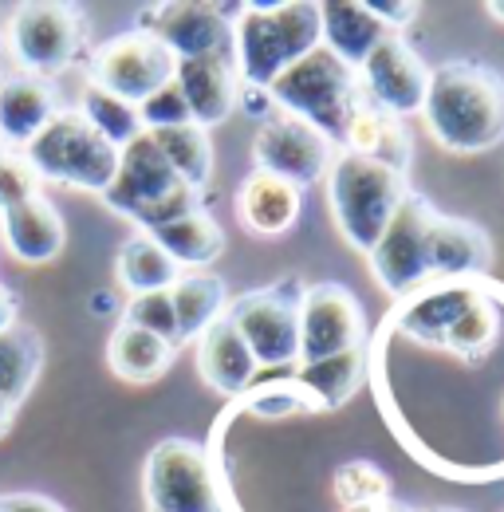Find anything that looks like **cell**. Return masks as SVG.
I'll use <instances>...</instances> for the list:
<instances>
[{
    "label": "cell",
    "instance_id": "cell-1",
    "mask_svg": "<svg viewBox=\"0 0 504 512\" xmlns=\"http://www.w3.org/2000/svg\"><path fill=\"white\" fill-rule=\"evenodd\" d=\"M422 119L453 154H477L504 138V79L485 64L453 60L430 71Z\"/></svg>",
    "mask_w": 504,
    "mask_h": 512
},
{
    "label": "cell",
    "instance_id": "cell-2",
    "mask_svg": "<svg viewBox=\"0 0 504 512\" xmlns=\"http://www.w3.org/2000/svg\"><path fill=\"white\" fill-rule=\"evenodd\" d=\"M319 48V4H245L233 20V64L245 87H272V79Z\"/></svg>",
    "mask_w": 504,
    "mask_h": 512
},
{
    "label": "cell",
    "instance_id": "cell-3",
    "mask_svg": "<svg viewBox=\"0 0 504 512\" xmlns=\"http://www.w3.org/2000/svg\"><path fill=\"white\" fill-rule=\"evenodd\" d=\"M406 174L382 166L367 154H335L331 170H327V201L335 213V225L343 233V241L359 253H371L382 237V229L390 225V217L398 213L402 197H406Z\"/></svg>",
    "mask_w": 504,
    "mask_h": 512
},
{
    "label": "cell",
    "instance_id": "cell-4",
    "mask_svg": "<svg viewBox=\"0 0 504 512\" xmlns=\"http://www.w3.org/2000/svg\"><path fill=\"white\" fill-rule=\"evenodd\" d=\"M268 99L276 103V111L312 123L323 138H331L335 150H343L351 111L359 103V75L355 67H347L319 44L300 64H292L272 79Z\"/></svg>",
    "mask_w": 504,
    "mask_h": 512
},
{
    "label": "cell",
    "instance_id": "cell-5",
    "mask_svg": "<svg viewBox=\"0 0 504 512\" xmlns=\"http://www.w3.org/2000/svg\"><path fill=\"white\" fill-rule=\"evenodd\" d=\"M103 201L115 213H123L126 221H134L142 233H154L201 209L197 190L178 182V174L170 170V162L162 158V150L146 130L119 150V170L115 182L103 190Z\"/></svg>",
    "mask_w": 504,
    "mask_h": 512
},
{
    "label": "cell",
    "instance_id": "cell-6",
    "mask_svg": "<svg viewBox=\"0 0 504 512\" xmlns=\"http://www.w3.org/2000/svg\"><path fill=\"white\" fill-rule=\"evenodd\" d=\"M24 162L32 166L40 182H56L67 190H87L103 197V190L115 182L119 150L79 111H60L24 146Z\"/></svg>",
    "mask_w": 504,
    "mask_h": 512
},
{
    "label": "cell",
    "instance_id": "cell-7",
    "mask_svg": "<svg viewBox=\"0 0 504 512\" xmlns=\"http://www.w3.org/2000/svg\"><path fill=\"white\" fill-rule=\"evenodd\" d=\"M434 217H438V209L422 193H406L398 213L382 229L378 245L367 253L371 268H375V280L394 300L422 292V284L430 280V225H434Z\"/></svg>",
    "mask_w": 504,
    "mask_h": 512
},
{
    "label": "cell",
    "instance_id": "cell-8",
    "mask_svg": "<svg viewBox=\"0 0 504 512\" xmlns=\"http://www.w3.org/2000/svg\"><path fill=\"white\" fill-rule=\"evenodd\" d=\"M150 512H225L205 449L186 438H166L146 457Z\"/></svg>",
    "mask_w": 504,
    "mask_h": 512
},
{
    "label": "cell",
    "instance_id": "cell-9",
    "mask_svg": "<svg viewBox=\"0 0 504 512\" xmlns=\"http://www.w3.org/2000/svg\"><path fill=\"white\" fill-rule=\"evenodd\" d=\"M12 56L24 67V75L52 79L79 60L87 24L71 4H24L12 16Z\"/></svg>",
    "mask_w": 504,
    "mask_h": 512
},
{
    "label": "cell",
    "instance_id": "cell-10",
    "mask_svg": "<svg viewBox=\"0 0 504 512\" xmlns=\"http://www.w3.org/2000/svg\"><path fill=\"white\" fill-rule=\"evenodd\" d=\"M174 67L178 60L146 32H123L107 44H99L91 52V83L111 91L115 99H123L130 107L146 103L154 91H162L166 83H174Z\"/></svg>",
    "mask_w": 504,
    "mask_h": 512
},
{
    "label": "cell",
    "instance_id": "cell-11",
    "mask_svg": "<svg viewBox=\"0 0 504 512\" xmlns=\"http://www.w3.org/2000/svg\"><path fill=\"white\" fill-rule=\"evenodd\" d=\"M252 162L260 174H272V178L304 190L331 170L335 146L312 123L284 115V111H272V115H264V123L252 138Z\"/></svg>",
    "mask_w": 504,
    "mask_h": 512
},
{
    "label": "cell",
    "instance_id": "cell-12",
    "mask_svg": "<svg viewBox=\"0 0 504 512\" xmlns=\"http://www.w3.org/2000/svg\"><path fill=\"white\" fill-rule=\"evenodd\" d=\"M296 304L300 300H288L280 288H264V292H249V296H241L225 308L229 323L237 327V335L252 351L256 367L276 371V367H296L300 363Z\"/></svg>",
    "mask_w": 504,
    "mask_h": 512
},
{
    "label": "cell",
    "instance_id": "cell-13",
    "mask_svg": "<svg viewBox=\"0 0 504 512\" xmlns=\"http://www.w3.org/2000/svg\"><path fill=\"white\" fill-rule=\"evenodd\" d=\"M296 316H300V363H319V359L355 351L367 339L363 304L343 284L304 288V296L296 304Z\"/></svg>",
    "mask_w": 504,
    "mask_h": 512
},
{
    "label": "cell",
    "instance_id": "cell-14",
    "mask_svg": "<svg viewBox=\"0 0 504 512\" xmlns=\"http://www.w3.org/2000/svg\"><path fill=\"white\" fill-rule=\"evenodd\" d=\"M355 75H359V91L375 103L378 111H386L390 119L422 115L426 87H430V67L422 64V56L402 36L386 32Z\"/></svg>",
    "mask_w": 504,
    "mask_h": 512
},
{
    "label": "cell",
    "instance_id": "cell-15",
    "mask_svg": "<svg viewBox=\"0 0 504 512\" xmlns=\"http://www.w3.org/2000/svg\"><path fill=\"white\" fill-rule=\"evenodd\" d=\"M138 32L154 36L174 60L233 56V24L221 4H154L142 8Z\"/></svg>",
    "mask_w": 504,
    "mask_h": 512
},
{
    "label": "cell",
    "instance_id": "cell-16",
    "mask_svg": "<svg viewBox=\"0 0 504 512\" xmlns=\"http://www.w3.org/2000/svg\"><path fill=\"white\" fill-rule=\"evenodd\" d=\"M174 83L182 91L189 107V119L197 127H217L225 123L237 103H241V75L233 56H197V60H178L174 67Z\"/></svg>",
    "mask_w": 504,
    "mask_h": 512
},
{
    "label": "cell",
    "instance_id": "cell-17",
    "mask_svg": "<svg viewBox=\"0 0 504 512\" xmlns=\"http://www.w3.org/2000/svg\"><path fill=\"white\" fill-rule=\"evenodd\" d=\"M60 115V99L48 79L36 75H0V142L28 146Z\"/></svg>",
    "mask_w": 504,
    "mask_h": 512
},
{
    "label": "cell",
    "instance_id": "cell-18",
    "mask_svg": "<svg viewBox=\"0 0 504 512\" xmlns=\"http://www.w3.org/2000/svg\"><path fill=\"white\" fill-rule=\"evenodd\" d=\"M0 233H4V245L8 253L24 264H48L63 253V241H67V229H63L60 209L40 193L16 209H4L0 213Z\"/></svg>",
    "mask_w": 504,
    "mask_h": 512
},
{
    "label": "cell",
    "instance_id": "cell-19",
    "mask_svg": "<svg viewBox=\"0 0 504 512\" xmlns=\"http://www.w3.org/2000/svg\"><path fill=\"white\" fill-rule=\"evenodd\" d=\"M197 371L201 379L213 386L217 394H245L256 379V359L245 347V339L237 335V327L229 323V316L213 323L201 339H197Z\"/></svg>",
    "mask_w": 504,
    "mask_h": 512
},
{
    "label": "cell",
    "instance_id": "cell-20",
    "mask_svg": "<svg viewBox=\"0 0 504 512\" xmlns=\"http://www.w3.org/2000/svg\"><path fill=\"white\" fill-rule=\"evenodd\" d=\"M386 28L367 12L363 0H323L319 4V44L339 56L347 67H355L378 48Z\"/></svg>",
    "mask_w": 504,
    "mask_h": 512
},
{
    "label": "cell",
    "instance_id": "cell-21",
    "mask_svg": "<svg viewBox=\"0 0 504 512\" xmlns=\"http://www.w3.org/2000/svg\"><path fill=\"white\" fill-rule=\"evenodd\" d=\"M493 260L489 249V237L469 225V221H457V217H434L430 225V276L441 280H465V276H477L485 272Z\"/></svg>",
    "mask_w": 504,
    "mask_h": 512
},
{
    "label": "cell",
    "instance_id": "cell-22",
    "mask_svg": "<svg viewBox=\"0 0 504 512\" xmlns=\"http://www.w3.org/2000/svg\"><path fill=\"white\" fill-rule=\"evenodd\" d=\"M300 190L272 178V174H260L252 170L245 178V186L237 193V213L245 221L249 233H260V237H280L288 233L296 221H300Z\"/></svg>",
    "mask_w": 504,
    "mask_h": 512
},
{
    "label": "cell",
    "instance_id": "cell-23",
    "mask_svg": "<svg viewBox=\"0 0 504 512\" xmlns=\"http://www.w3.org/2000/svg\"><path fill=\"white\" fill-rule=\"evenodd\" d=\"M170 304H174V316H178V343H189V339H201L213 323L225 316L229 292H225L221 276L193 272V276H182L170 288Z\"/></svg>",
    "mask_w": 504,
    "mask_h": 512
},
{
    "label": "cell",
    "instance_id": "cell-24",
    "mask_svg": "<svg viewBox=\"0 0 504 512\" xmlns=\"http://www.w3.org/2000/svg\"><path fill=\"white\" fill-rule=\"evenodd\" d=\"M477 300L469 284H441L430 292H414V300L402 308V331L422 343H445V331L457 323V316Z\"/></svg>",
    "mask_w": 504,
    "mask_h": 512
},
{
    "label": "cell",
    "instance_id": "cell-25",
    "mask_svg": "<svg viewBox=\"0 0 504 512\" xmlns=\"http://www.w3.org/2000/svg\"><path fill=\"white\" fill-rule=\"evenodd\" d=\"M170 359H174L170 343H162L158 335H150L142 327H130V323H119L111 343H107V363L126 383H154V379H162Z\"/></svg>",
    "mask_w": 504,
    "mask_h": 512
},
{
    "label": "cell",
    "instance_id": "cell-26",
    "mask_svg": "<svg viewBox=\"0 0 504 512\" xmlns=\"http://www.w3.org/2000/svg\"><path fill=\"white\" fill-rule=\"evenodd\" d=\"M158 249L170 256L178 268H209L217 256L225 253V233L209 213H189L182 221H170L150 233Z\"/></svg>",
    "mask_w": 504,
    "mask_h": 512
},
{
    "label": "cell",
    "instance_id": "cell-27",
    "mask_svg": "<svg viewBox=\"0 0 504 512\" xmlns=\"http://www.w3.org/2000/svg\"><path fill=\"white\" fill-rule=\"evenodd\" d=\"M363 371H367V355H363V347H355V351H343V355H331V359H319V363H300L296 367V386L312 398L315 406L335 410L363 386Z\"/></svg>",
    "mask_w": 504,
    "mask_h": 512
},
{
    "label": "cell",
    "instance_id": "cell-28",
    "mask_svg": "<svg viewBox=\"0 0 504 512\" xmlns=\"http://www.w3.org/2000/svg\"><path fill=\"white\" fill-rule=\"evenodd\" d=\"M154 138V146L162 150V158L170 162V170L178 174V182L189 190H205L209 178H213V142H209V130L186 123V127H170V130H146Z\"/></svg>",
    "mask_w": 504,
    "mask_h": 512
},
{
    "label": "cell",
    "instance_id": "cell-29",
    "mask_svg": "<svg viewBox=\"0 0 504 512\" xmlns=\"http://www.w3.org/2000/svg\"><path fill=\"white\" fill-rule=\"evenodd\" d=\"M40 363H44V343L32 327L12 323L8 331H0V398L20 406L36 386Z\"/></svg>",
    "mask_w": 504,
    "mask_h": 512
},
{
    "label": "cell",
    "instance_id": "cell-30",
    "mask_svg": "<svg viewBox=\"0 0 504 512\" xmlns=\"http://www.w3.org/2000/svg\"><path fill=\"white\" fill-rule=\"evenodd\" d=\"M115 268H119L123 288H130L134 296L170 292L182 280V268L158 249V241L150 233H134L123 249H119V264Z\"/></svg>",
    "mask_w": 504,
    "mask_h": 512
},
{
    "label": "cell",
    "instance_id": "cell-31",
    "mask_svg": "<svg viewBox=\"0 0 504 512\" xmlns=\"http://www.w3.org/2000/svg\"><path fill=\"white\" fill-rule=\"evenodd\" d=\"M79 115L99 130L115 150H123L126 142H134L142 134V123H138V107H130L123 99H115L111 91L87 83L83 87V99H79Z\"/></svg>",
    "mask_w": 504,
    "mask_h": 512
},
{
    "label": "cell",
    "instance_id": "cell-32",
    "mask_svg": "<svg viewBox=\"0 0 504 512\" xmlns=\"http://www.w3.org/2000/svg\"><path fill=\"white\" fill-rule=\"evenodd\" d=\"M497 327H501L497 312L477 296V300L457 316V323L445 331V347L457 351L461 359H481V355L497 343Z\"/></svg>",
    "mask_w": 504,
    "mask_h": 512
},
{
    "label": "cell",
    "instance_id": "cell-33",
    "mask_svg": "<svg viewBox=\"0 0 504 512\" xmlns=\"http://www.w3.org/2000/svg\"><path fill=\"white\" fill-rule=\"evenodd\" d=\"M123 323H130V327H142V331H150V335H158V339H162V343H170L174 351L182 347V343H178V316H174L170 292H146V296H130Z\"/></svg>",
    "mask_w": 504,
    "mask_h": 512
},
{
    "label": "cell",
    "instance_id": "cell-34",
    "mask_svg": "<svg viewBox=\"0 0 504 512\" xmlns=\"http://www.w3.org/2000/svg\"><path fill=\"white\" fill-rule=\"evenodd\" d=\"M32 197H40V178L32 174V166L24 162V154L4 150L0 154V213L24 205Z\"/></svg>",
    "mask_w": 504,
    "mask_h": 512
},
{
    "label": "cell",
    "instance_id": "cell-35",
    "mask_svg": "<svg viewBox=\"0 0 504 512\" xmlns=\"http://www.w3.org/2000/svg\"><path fill=\"white\" fill-rule=\"evenodd\" d=\"M138 123H142V130H170V127L193 123L186 99H182V91H178V83H166V87L154 91L146 103H138Z\"/></svg>",
    "mask_w": 504,
    "mask_h": 512
},
{
    "label": "cell",
    "instance_id": "cell-36",
    "mask_svg": "<svg viewBox=\"0 0 504 512\" xmlns=\"http://www.w3.org/2000/svg\"><path fill=\"white\" fill-rule=\"evenodd\" d=\"M308 406H315L312 398L300 386L288 390V383L264 386V390H256L249 398V410L260 414V418H284V414H296V410H308Z\"/></svg>",
    "mask_w": 504,
    "mask_h": 512
},
{
    "label": "cell",
    "instance_id": "cell-37",
    "mask_svg": "<svg viewBox=\"0 0 504 512\" xmlns=\"http://www.w3.org/2000/svg\"><path fill=\"white\" fill-rule=\"evenodd\" d=\"M367 12L375 16L382 28H406L418 16V4H398V0H382V4H367Z\"/></svg>",
    "mask_w": 504,
    "mask_h": 512
},
{
    "label": "cell",
    "instance_id": "cell-38",
    "mask_svg": "<svg viewBox=\"0 0 504 512\" xmlns=\"http://www.w3.org/2000/svg\"><path fill=\"white\" fill-rule=\"evenodd\" d=\"M0 512H63L56 501L36 493H0Z\"/></svg>",
    "mask_w": 504,
    "mask_h": 512
},
{
    "label": "cell",
    "instance_id": "cell-39",
    "mask_svg": "<svg viewBox=\"0 0 504 512\" xmlns=\"http://www.w3.org/2000/svg\"><path fill=\"white\" fill-rule=\"evenodd\" d=\"M16 323V296L8 288H0V331H8Z\"/></svg>",
    "mask_w": 504,
    "mask_h": 512
},
{
    "label": "cell",
    "instance_id": "cell-40",
    "mask_svg": "<svg viewBox=\"0 0 504 512\" xmlns=\"http://www.w3.org/2000/svg\"><path fill=\"white\" fill-rule=\"evenodd\" d=\"M12 414H16V406H12V402H4V398H0V438H4V430H8V426H12Z\"/></svg>",
    "mask_w": 504,
    "mask_h": 512
},
{
    "label": "cell",
    "instance_id": "cell-41",
    "mask_svg": "<svg viewBox=\"0 0 504 512\" xmlns=\"http://www.w3.org/2000/svg\"><path fill=\"white\" fill-rule=\"evenodd\" d=\"M343 512H382V501H359V505H347Z\"/></svg>",
    "mask_w": 504,
    "mask_h": 512
},
{
    "label": "cell",
    "instance_id": "cell-42",
    "mask_svg": "<svg viewBox=\"0 0 504 512\" xmlns=\"http://www.w3.org/2000/svg\"><path fill=\"white\" fill-rule=\"evenodd\" d=\"M485 8H489V16H497V20L504 24V0H489Z\"/></svg>",
    "mask_w": 504,
    "mask_h": 512
},
{
    "label": "cell",
    "instance_id": "cell-43",
    "mask_svg": "<svg viewBox=\"0 0 504 512\" xmlns=\"http://www.w3.org/2000/svg\"><path fill=\"white\" fill-rule=\"evenodd\" d=\"M382 512H414V509H406V505H398V501H382Z\"/></svg>",
    "mask_w": 504,
    "mask_h": 512
},
{
    "label": "cell",
    "instance_id": "cell-44",
    "mask_svg": "<svg viewBox=\"0 0 504 512\" xmlns=\"http://www.w3.org/2000/svg\"><path fill=\"white\" fill-rule=\"evenodd\" d=\"M430 512H461V509H430Z\"/></svg>",
    "mask_w": 504,
    "mask_h": 512
},
{
    "label": "cell",
    "instance_id": "cell-45",
    "mask_svg": "<svg viewBox=\"0 0 504 512\" xmlns=\"http://www.w3.org/2000/svg\"><path fill=\"white\" fill-rule=\"evenodd\" d=\"M0 154H4V142H0Z\"/></svg>",
    "mask_w": 504,
    "mask_h": 512
}]
</instances>
